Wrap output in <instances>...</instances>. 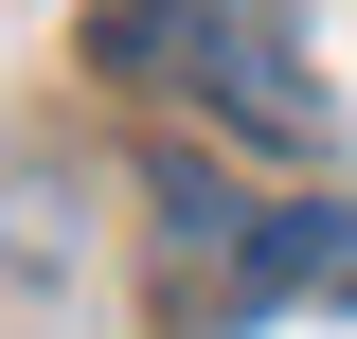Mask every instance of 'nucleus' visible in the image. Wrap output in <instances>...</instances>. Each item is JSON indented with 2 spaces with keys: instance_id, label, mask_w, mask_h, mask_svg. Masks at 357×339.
<instances>
[{
  "instance_id": "1",
  "label": "nucleus",
  "mask_w": 357,
  "mask_h": 339,
  "mask_svg": "<svg viewBox=\"0 0 357 339\" xmlns=\"http://www.w3.org/2000/svg\"><path fill=\"white\" fill-rule=\"evenodd\" d=\"M286 303H357V197H232L215 161H161V322L250 339Z\"/></svg>"
},
{
  "instance_id": "2",
  "label": "nucleus",
  "mask_w": 357,
  "mask_h": 339,
  "mask_svg": "<svg viewBox=\"0 0 357 339\" xmlns=\"http://www.w3.org/2000/svg\"><path fill=\"white\" fill-rule=\"evenodd\" d=\"M89 54H107L126 89H178V107L232 126V143H286V161L321 143V89H304V54H286L268 0H107Z\"/></svg>"
}]
</instances>
